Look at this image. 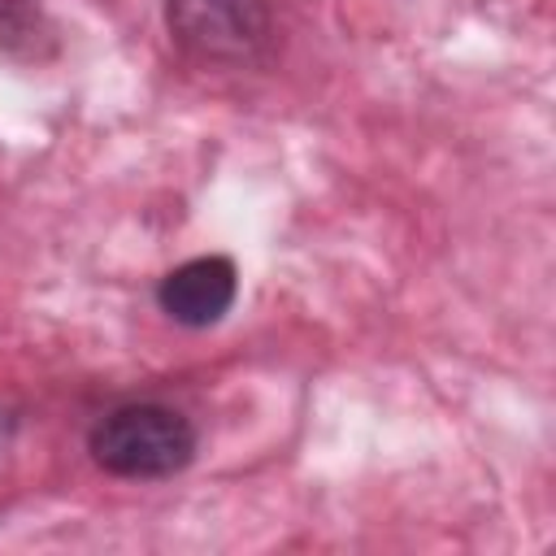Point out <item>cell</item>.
Masks as SVG:
<instances>
[{"label":"cell","instance_id":"6da1fadb","mask_svg":"<svg viewBox=\"0 0 556 556\" xmlns=\"http://www.w3.org/2000/svg\"><path fill=\"white\" fill-rule=\"evenodd\" d=\"M195 426L156 400H135V404H117L104 417H96V426L87 430V452L91 460L113 473V478H130V482H161L182 473L195 460Z\"/></svg>","mask_w":556,"mask_h":556},{"label":"cell","instance_id":"7a4b0ae2","mask_svg":"<svg viewBox=\"0 0 556 556\" xmlns=\"http://www.w3.org/2000/svg\"><path fill=\"white\" fill-rule=\"evenodd\" d=\"M174 48L200 65H261L274 48L269 0H161Z\"/></svg>","mask_w":556,"mask_h":556},{"label":"cell","instance_id":"3957f363","mask_svg":"<svg viewBox=\"0 0 556 556\" xmlns=\"http://www.w3.org/2000/svg\"><path fill=\"white\" fill-rule=\"evenodd\" d=\"M239 295V269L230 256H191L182 265H174L161 282H156V304L169 321L187 326V330H208L217 326L230 304Z\"/></svg>","mask_w":556,"mask_h":556}]
</instances>
